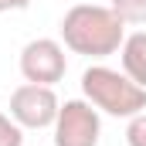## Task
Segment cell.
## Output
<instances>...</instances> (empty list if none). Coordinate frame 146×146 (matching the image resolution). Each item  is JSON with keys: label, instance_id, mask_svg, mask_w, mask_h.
Instances as JSON below:
<instances>
[{"label": "cell", "instance_id": "obj_2", "mask_svg": "<svg viewBox=\"0 0 146 146\" xmlns=\"http://www.w3.org/2000/svg\"><path fill=\"white\" fill-rule=\"evenodd\" d=\"M82 95L112 119H133L146 112V88L109 65H88L82 72Z\"/></svg>", "mask_w": 146, "mask_h": 146}, {"label": "cell", "instance_id": "obj_9", "mask_svg": "<svg viewBox=\"0 0 146 146\" xmlns=\"http://www.w3.org/2000/svg\"><path fill=\"white\" fill-rule=\"evenodd\" d=\"M126 143L129 146H146V112L133 115L126 126Z\"/></svg>", "mask_w": 146, "mask_h": 146}, {"label": "cell", "instance_id": "obj_7", "mask_svg": "<svg viewBox=\"0 0 146 146\" xmlns=\"http://www.w3.org/2000/svg\"><path fill=\"white\" fill-rule=\"evenodd\" d=\"M109 7L126 24H146V0H109Z\"/></svg>", "mask_w": 146, "mask_h": 146}, {"label": "cell", "instance_id": "obj_5", "mask_svg": "<svg viewBox=\"0 0 146 146\" xmlns=\"http://www.w3.org/2000/svg\"><path fill=\"white\" fill-rule=\"evenodd\" d=\"M58 95L51 85H17L10 92V119L21 126V129H51L54 119H58Z\"/></svg>", "mask_w": 146, "mask_h": 146}, {"label": "cell", "instance_id": "obj_4", "mask_svg": "<svg viewBox=\"0 0 146 146\" xmlns=\"http://www.w3.org/2000/svg\"><path fill=\"white\" fill-rule=\"evenodd\" d=\"M21 75L31 85H58L68 72V58H65V44L54 37H34L21 48Z\"/></svg>", "mask_w": 146, "mask_h": 146}, {"label": "cell", "instance_id": "obj_1", "mask_svg": "<svg viewBox=\"0 0 146 146\" xmlns=\"http://www.w3.org/2000/svg\"><path fill=\"white\" fill-rule=\"evenodd\" d=\"M61 44L72 54H85V58H109L122 48L126 41V21L102 3H75L72 10H65L61 24Z\"/></svg>", "mask_w": 146, "mask_h": 146}, {"label": "cell", "instance_id": "obj_11", "mask_svg": "<svg viewBox=\"0 0 146 146\" xmlns=\"http://www.w3.org/2000/svg\"><path fill=\"white\" fill-rule=\"evenodd\" d=\"M3 10H10V7H7V0H0V14H3Z\"/></svg>", "mask_w": 146, "mask_h": 146}, {"label": "cell", "instance_id": "obj_8", "mask_svg": "<svg viewBox=\"0 0 146 146\" xmlns=\"http://www.w3.org/2000/svg\"><path fill=\"white\" fill-rule=\"evenodd\" d=\"M0 146H24V129L7 112H0Z\"/></svg>", "mask_w": 146, "mask_h": 146}, {"label": "cell", "instance_id": "obj_6", "mask_svg": "<svg viewBox=\"0 0 146 146\" xmlns=\"http://www.w3.org/2000/svg\"><path fill=\"white\" fill-rule=\"evenodd\" d=\"M119 58H122V72L129 75L136 85L146 88V31L126 34L122 48H119Z\"/></svg>", "mask_w": 146, "mask_h": 146}, {"label": "cell", "instance_id": "obj_10", "mask_svg": "<svg viewBox=\"0 0 146 146\" xmlns=\"http://www.w3.org/2000/svg\"><path fill=\"white\" fill-rule=\"evenodd\" d=\"M7 7H10V10H27L31 0H7Z\"/></svg>", "mask_w": 146, "mask_h": 146}, {"label": "cell", "instance_id": "obj_3", "mask_svg": "<svg viewBox=\"0 0 146 146\" xmlns=\"http://www.w3.org/2000/svg\"><path fill=\"white\" fill-rule=\"evenodd\" d=\"M51 129H54V146H99L102 115L88 99H68L61 102Z\"/></svg>", "mask_w": 146, "mask_h": 146}]
</instances>
